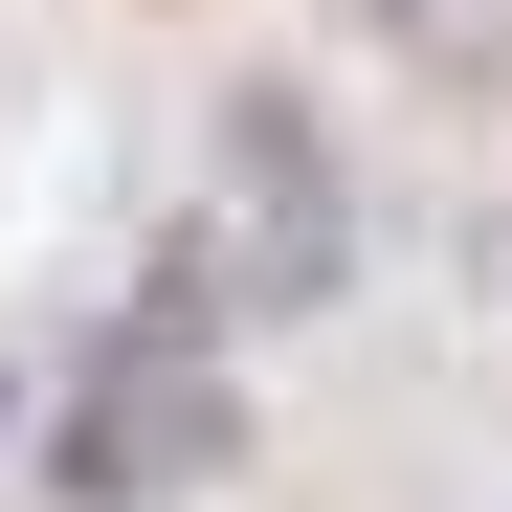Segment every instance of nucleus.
Returning a JSON list of instances; mask_svg holds the SVG:
<instances>
[{"label":"nucleus","mask_w":512,"mask_h":512,"mask_svg":"<svg viewBox=\"0 0 512 512\" xmlns=\"http://www.w3.org/2000/svg\"><path fill=\"white\" fill-rule=\"evenodd\" d=\"M223 134H245V201H268V290H334V179H312V112H290V90H245Z\"/></svg>","instance_id":"f257e3e1"}]
</instances>
